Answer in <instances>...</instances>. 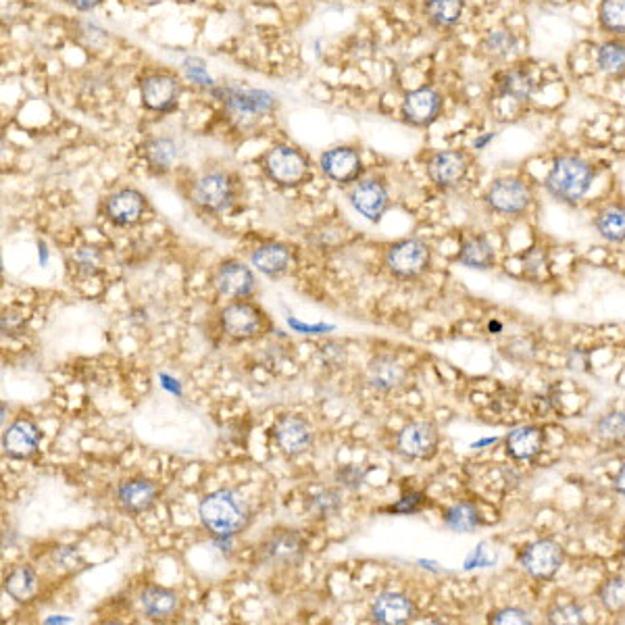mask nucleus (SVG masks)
<instances>
[{"label":"nucleus","mask_w":625,"mask_h":625,"mask_svg":"<svg viewBox=\"0 0 625 625\" xmlns=\"http://www.w3.org/2000/svg\"><path fill=\"white\" fill-rule=\"evenodd\" d=\"M598 440L607 446H625V413L609 411L594 425Z\"/></svg>","instance_id":"39"},{"label":"nucleus","mask_w":625,"mask_h":625,"mask_svg":"<svg viewBox=\"0 0 625 625\" xmlns=\"http://www.w3.org/2000/svg\"><path fill=\"white\" fill-rule=\"evenodd\" d=\"M146 209V196L136 188L115 190L105 200V217L117 228H132V225L140 223Z\"/></svg>","instance_id":"19"},{"label":"nucleus","mask_w":625,"mask_h":625,"mask_svg":"<svg viewBox=\"0 0 625 625\" xmlns=\"http://www.w3.org/2000/svg\"><path fill=\"white\" fill-rule=\"evenodd\" d=\"M440 448V430L434 421H411L396 434V450L413 461H432Z\"/></svg>","instance_id":"12"},{"label":"nucleus","mask_w":625,"mask_h":625,"mask_svg":"<svg viewBox=\"0 0 625 625\" xmlns=\"http://www.w3.org/2000/svg\"><path fill=\"white\" fill-rule=\"evenodd\" d=\"M159 500V488L146 478H130L117 486V503L125 513L140 515L153 509Z\"/></svg>","instance_id":"23"},{"label":"nucleus","mask_w":625,"mask_h":625,"mask_svg":"<svg viewBox=\"0 0 625 625\" xmlns=\"http://www.w3.org/2000/svg\"><path fill=\"white\" fill-rule=\"evenodd\" d=\"M521 263L525 278L532 282H540L544 280V273L548 271V250L540 244H534L521 255Z\"/></svg>","instance_id":"40"},{"label":"nucleus","mask_w":625,"mask_h":625,"mask_svg":"<svg viewBox=\"0 0 625 625\" xmlns=\"http://www.w3.org/2000/svg\"><path fill=\"white\" fill-rule=\"evenodd\" d=\"M594 230L611 244L625 242V203H611L600 209L594 217Z\"/></svg>","instance_id":"31"},{"label":"nucleus","mask_w":625,"mask_h":625,"mask_svg":"<svg viewBox=\"0 0 625 625\" xmlns=\"http://www.w3.org/2000/svg\"><path fill=\"white\" fill-rule=\"evenodd\" d=\"M75 271H78L80 275H94L98 269H100V253L96 248H82L78 250V255H75Z\"/></svg>","instance_id":"43"},{"label":"nucleus","mask_w":625,"mask_h":625,"mask_svg":"<svg viewBox=\"0 0 625 625\" xmlns=\"http://www.w3.org/2000/svg\"><path fill=\"white\" fill-rule=\"evenodd\" d=\"M292 250L282 242H267L253 250L250 263L257 267L267 278H280L292 267Z\"/></svg>","instance_id":"27"},{"label":"nucleus","mask_w":625,"mask_h":625,"mask_svg":"<svg viewBox=\"0 0 625 625\" xmlns=\"http://www.w3.org/2000/svg\"><path fill=\"white\" fill-rule=\"evenodd\" d=\"M546 444V434L538 425H521L507 434L505 438V453L513 461L530 463L534 461Z\"/></svg>","instance_id":"25"},{"label":"nucleus","mask_w":625,"mask_h":625,"mask_svg":"<svg viewBox=\"0 0 625 625\" xmlns=\"http://www.w3.org/2000/svg\"><path fill=\"white\" fill-rule=\"evenodd\" d=\"M319 167L336 184H355L365 171L363 157L353 146H334L325 150L319 159Z\"/></svg>","instance_id":"17"},{"label":"nucleus","mask_w":625,"mask_h":625,"mask_svg":"<svg viewBox=\"0 0 625 625\" xmlns=\"http://www.w3.org/2000/svg\"><path fill=\"white\" fill-rule=\"evenodd\" d=\"M494 138H496V132H486V134H482V136L475 138L473 148H475V150H482V148H486V146H488Z\"/></svg>","instance_id":"49"},{"label":"nucleus","mask_w":625,"mask_h":625,"mask_svg":"<svg viewBox=\"0 0 625 625\" xmlns=\"http://www.w3.org/2000/svg\"><path fill=\"white\" fill-rule=\"evenodd\" d=\"M23 328H25V317H23V313H19V311H15V309H11V311H5V315H3V332L9 336H17V334H21L23 332Z\"/></svg>","instance_id":"46"},{"label":"nucleus","mask_w":625,"mask_h":625,"mask_svg":"<svg viewBox=\"0 0 625 625\" xmlns=\"http://www.w3.org/2000/svg\"><path fill=\"white\" fill-rule=\"evenodd\" d=\"M5 592L17 603H30L38 594V575L30 565L15 567L5 580Z\"/></svg>","instance_id":"34"},{"label":"nucleus","mask_w":625,"mask_h":625,"mask_svg":"<svg viewBox=\"0 0 625 625\" xmlns=\"http://www.w3.org/2000/svg\"><path fill=\"white\" fill-rule=\"evenodd\" d=\"M598 603L609 615L623 617L625 615V578L621 575H613V578L605 580L596 590Z\"/></svg>","instance_id":"37"},{"label":"nucleus","mask_w":625,"mask_h":625,"mask_svg":"<svg viewBox=\"0 0 625 625\" xmlns=\"http://www.w3.org/2000/svg\"><path fill=\"white\" fill-rule=\"evenodd\" d=\"M67 3H69L71 7L78 9V11H92V9H96L100 3H103V0H67Z\"/></svg>","instance_id":"47"},{"label":"nucleus","mask_w":625,"mask_h":625,"mask_svg":"<svg viewBox=\"0 0 625 625\" xmlns=\"http://www.w3.org/2000/svg\"><path fill=\"white\" fill-rule=\"evenodd\" d=\"M211 284L219 296L228 300H246L257 288L255 273L240 261H223L215 267Z\"/></svg>","instance_id":"15"},{"label":"nucleus","mask_w":625,"mask_h":625,"mask_svg":"<svg viewBox=\"0 0 625 625\" xmlns=\"http://www.w3.org/2000/svg\"><path fill=\"white\" fill-rule=\"evenodd\" d=\"M275 444L288 457L305 455L315 444L313 425L300 415H282L273 425Z\"/></svg>","instance_id":"16"},{"label":"nucleus","mask_w":625,"mask_h":625,"mask_svg":"<svg viewBox=\"0 0 625 625\" xmlns=\"http://www.w3.org/2000/svg\"><path fill=\"white\" fill-rule=\"evenodd\" d=\"M261 169L267 180L280 188H298L311 180L309 157L290 144H278L269 148L261 157Z\"/></svg>","instance_id":"4"},{"label":"nucleus","mask_w":625,"mask_h":625,"mask_svg":"<svg viewBox=\"0 0 625 625\" xmlns=\"http://www.w3.org/2000/svg\"><path fill=\"white\" fill-rule=\"evenodd\" d=\"M184 71L188 75V80L200 88H213V80L211 75L207 73L205 69V61L203 59H196V57H190L184 61Z\"/></svg>","instance_id":"42"},{"label":"nucleus","mask_w":625,"mask_h":625,"mask_svg":"<svg viewBox=\"0 0 625 625\" xmlns=\"http://www.w3.org/2000/svg\"><path fill=\"white\" fill-rule=\"evenodd\" d=\"M444 109V96L434 86H421L411 90L403 100V121L411 128H430L434 125Z\"/></svg>","instance_id":"14"},{"label":"nucleus","mask_w":625,"mask_h":625,"mask_svg":"<svg viewBox=\"0 0 625 625\" xmlns=\"http://www.w3.org/2000/svg\"><path fill=\"white\" fill-rule=\"evenodd\" d=\"M423 503H425V496L419 494V492H413V494L405 496L403 500H398V503L394 507H390L388 511L390 513H405V515L407 513H417L423 507Z\"/></svg>","instance_id":"45"},{"label":"nucleus","mask_w":625,"mask_h":625,"mask_svg":"<svg viewBox=\"0 0 625 625\" xmlns=\"http://www.w3.org/2000/svg\"><path fill=\"white\" fill-rule=\"evenodd\" d=\"M307 540L298 530L278 528L273 530L259 546L257 559L267 567H296L305 559Z\"/></svg>","instance_id":"9"},{"label":"nucleus","mask_w":625,"mask_h":625,"mask_svg":"<svg viewBox=\"0 0 625 625\" xmlns=\"http://www.w3.org/2000/svg\"><path fill=\"white\" fill-rule=\"evenodd\" d=\"M142 153L150 171L165 175L173 169L175 161H178V144L171 138H150L144 144Z\"/></svg>","instance_id":"33"},{"label":"nucleus","mask_w":625,"mask_h":625,"mask_svg":"<svg viewBox=\"0 0 625 625\" xmlns=\"http://www.w3.org/2000/svg\"><path fill=\"white\" fill-rule=\"evenodd\" d=\"M488 623H494V625H530L532 617L528 611H523L519 607H503V609H496L488 615Z\"/></svg>","instance_id":"41"},{"label":"nucleus","mask_w":625,"mask_h":625,"mask_svg":"<svg viewBox=\"0 0 625 625\" xmlns=\"http://www.w3.org/2000/svg\"><path fill=\"white\" fill-rule=\"evenodd\" d=\"M140 609L153 621L173 619L182 611V598L163 586H146L140 594Z\"/></svg>","instance_id":"26"},{"label":"nucleus","mask_w":625,"mask_h":625,"mask_svg":"<svg viewBox=\"0 0 625 625\" xmlns=\"http://www.w3.org/2000/svg\"><path fill=\"white\" fill-rule=\"evenodd\" d=\"M40 440L42 432L38 425L28 417H19L3 434V450L7 457L15 461H28L36 455Z\"/></svg>","instance_id":"20"},{"label":"nucleus","mask_w":625,"mask_h":625,"mask_svg":"<svg viewBox=\"0 0 625 625\" xmlns=\"http://www.w3.org/2000/svg\"><path fill=\"white\" fill-rule=\"evenodd\" d=\"M594 180L596 167L580 155L567 153L559 155L550 165L544 178V190L557 203L575 207L588 196Z\"/></svg>","instance_id":"1"},{"label":"nucleus","mask_w":625,"mask_h":625,"mask_svg":"<svg viewBox=\"0 0 625 625\" xmlns=\"http://www.w3.org/2000/svg\"><path fill=\"white\" fill-rule=\"evenodd\" d=\"M415 617V600L403 592H384L371 605V619L382 625H405L411 623Z\"/></svg>","instance_id":"21"},{"label":"nucleus","mask_w":625,"mask_h":625,"mask_svg":"<svg viewBox=\"0 0 625 625\" xmlns=\"http://www.w3.org/2000/svg\"><path fill=\"white\" fill-rule=\"evenodd\" d=\"M442 521L448 530H453L457 534H469L482 528L480 509L475 507V503H469V500H459V503L450 505L444 511Z\"/></svg>","instance_id":"32"},{"label":"nucleus","mask_w":625,"mask_h":625,"mask_svg":"<svg viewBox=\"0 0 625 625\" xmlns=\"http://www.w3.org/2000/svg\"><path fill=\"white\" fill-rule=\"evenodd\" d=\"M469 169L471 155L461 148L434 150L428 161H425V171H428L430 182L444 192L459 188L467 180Z\"/></svg>","instance_id":"10"},{"label":"nucleus","mask_w":625,"mask_h":625,"mask_svg":"<svg viewBox=\"0 0 625 625\" xmlns=\"http://www.w3.org/2000/svg\"><path fill=\"white\" fill-rule=\"evenodd\" d=\"M494 90L500 98H511L515 103H528L536 92V80L528 67L511 65L496 73Z\"/></svg>","instance_id":"24"},{"label":"nucleus","mask_w":625,"mask_h":625,"mask_svg":"<svg viewBox=\"0 0 625 625\" xmlns=\"http://www.w3.org/2000/svg\"><path fill=\"white\" fill-rule=\"evenodd\" d=\"M221 100L240 123L257 121L275 109V96L257 88H223Z\"/></svg>","instance_id":"13"},{"label":"nucleus","mask_w":625,"mask_h":625,"mask_svg":"<svg viewBox=\"0 0 625 625\" xmlns=\"http://www.w3.org/2000/svg\"><path fill=\"white\" fill-rule=\"evenodd\" d=\"M340 509V496L336 492H323L317 498H313V511L319 517H328Z\"/></svg>","instance_id":"44"},{"label":"nucleus","mask_w":625,"mask_h":625,"mask_svg":"<svg viewBox=\"0 0 625 625\" xmlns=\"http://www.w3.org/2000/svg\"><path fill=\"white\" fill-rule=\"evenodd\" d=\"M192 203L209 215L230 211L238 198V180L230 171H205L192 182L190 188Z\"/></svg>","instance_id":"3"},{"label":"nucleus","mask_w":625,"mask_h":625,"mask_svg":"<svg viewBox=\"0 0 625 625\" xmlns=\"http://www.w3.org/2000/svg\"><path fill=\"white\" fill-rule=\"evenodd\" d=\"M519 38L513 30L507 28H496L490 30L484 40H482V50L492 59V61H505L511 55L517 53Z\"/></svg>","instance_id":"36"},{"label":"nucleus","mask_w":625,"mask_h":625,"mask_svg":"<svg viewBox=\"0 0 625 625\" xmlns=\"http://www.w3.org/2000/svg\"><path fill=\"white\" fill-rule=\"evenodd\" d=\"M182 96V82L171 71L146 73L140 80V100L153 113H171Z\"/></svg>","instance_id":"11"},{"label":"nucleus","mask_w":625,"mask_h":625,"mask_svg":"<svg viewBox=\"0 0 625 625\" xmlns=\"http://www.w3.org/2000/svg\"><path fill=\"white\" fill-rule=\"evenodd\" d=\"M348 200L365 219L378 223L390 207V192L382 180L367 178L355 182L348 192Z\"/></svg>","instance_id":"18"},{"label":"nucleus","mask_w":625,"mask_h":625,"mask_svg":"<svg viewBox=\"0 0 625 625\" xmlns=\"http://www.w3.org/2000/svg\"><path fill=\"white\" fill-rule=\"evenodd\" d=\"M467 0H425L423 15L432 28L446 32L453 30L465 13Z\"/></svg>","instance_id":"30"},{"label":"nucleus","mask_w":625,"mask_h":625,"mask_svg":"<svg viewBox=\"0 0 625 625\" xmlns=\"http://www.w3.org/2000/svg\"><path fill=\"white\" fill-rule=\"evenodd\" d=\"M219 323L223 334L232 340H255L271 330L267 313L248 298L232 300L228 307L221 309Z\"/></svg>","instance_id":"7"},{"label":"nucleus","mask_w":625,"mask_h":625,"mask_svg":"<svg viewBox=\"0 0 625 625\" xmlns=\"http://www.w3.org/2000/svg\"><path fill=\"white\" fill-rule=\"evenodd\" d=\"M457 261L467 269H478V271L492 269L496 263L494 246L484 234H471L463 238L459 253H457Z\"/></svg>","instance_id":"28"},{"label":"nucleus","mask_w":625,"mask_h":625,"mask_svg":"<svg viewBox=\"0 0 625 625\" xmlns=\"http://www.w3.org/2000/svg\"><path fill=\"white\" fill-rule=\"evenodd\" d=\"M613 488H615V492H617L619 496L625 498V461L621 463V467H619V471H617V475H615Z\"/></svg>","instance_id":"48"},{"label":"nucleus","mask_w":625,"mask_h":625,"mask_svg":"<svg viewBox=\"0 0 625 625\" xmlns=\"http://www.w3.org/2000/svg\"><path fill=\"white\" fill-rule=\"evenodd\" d=\"M596 67L607 80L625 78V38L607 36L596 46Z\"/></svg>","instance_id":"29"},{"label":"nucleus","mask_w":625,"mask_h":625,"mask_svg":"<svg viewBox=\"0 0 625 625\" xmlns=\"http://www.w3.org/2000/svg\"><path fill=\"white\" fill-rule=\"evenodd\" d=\"M384 267L396 280H417L432 267V248L421 238L396 240L386 248Z\"/></svg>","instance_id":"6"},{"label":"nucleus","mask_w":625,"mask_h":625,"mask_svg":"<svg viewBox=\"0 0 625 625\" xmlns=\"http://www.w3.org/2000/svg\"><path fill=\"white\" fill-rule=\"evenodd\" d=\"M198 515L205 528L217 538H232L244 532L253 521L248 500L230 488L207 494L200 500Z\"/></svg>","instance_id":"2"},{"label":"nucleus","mask_w":625,"mask_h":625,"mask_svg":"<svg viewBox=\"0 0 625 625\" xmlns=\"http://www.w3.org/2000/svg\"><path fill=\"white\" fill-rule=\"evenodd\" d=\"M534 184L523 175H503L496 178L484 194L486 207L503 217H521L534 205Z\"/></svg>","instance_id":"5"},{"label":"nucleus","mask_w":625,"mask_h":625,"mask_svg":"<svg viewBox=\"0 0 625 625\" xmlns=\"http://www.w3.org/2000/svg\"><path fill=\"white\" fill-rule=\"evenodd\" d=\"M565 563V548L553 538H538L525 544L519 553L521 569L536 582H550L557 578Z\"/></svg>","instance_id":"8"},{"label":"nucleus","mask_w":625,"mask_h":625,"mask_svg":"<svg viewBox=\"0 0 625 625\" xmlns=\"http://www.w3.org/2000/svg\"><path fill=\"white\" fill-rule=\"evenodd\" d=\"M596 21L603 34L625 38V0H600Z\"/></svg>","instance_id":"35"},{"label":"nucleus","mask_w":625,"mask_h":625,"mask_svg":"<svg viewBox=\"0 0 625 625\" xmlns=\"http://www.w3.org/2000/svg\"><path fill=\"white\" fill-rule=\"evenodd\" d=\"M546 623L550 625H584L586 615L578 600L557 598L546 611Z\"/></svg>","instance_id":"38"},{"label":"nucleus","mask_w":625,"mask_h":625,"mask_svg":"<svg viewBox=\"0 0 625 625\" xmlns=\"http://www.w3.org/2000/svg\"><path fill=\"white\" fill-rule=\"evenodd\" d=\"M409 380L407 367L390 355H378L367 363V384L382 394L405 388Z\"/></svg>","instance_id":"22"}]
</instances>
